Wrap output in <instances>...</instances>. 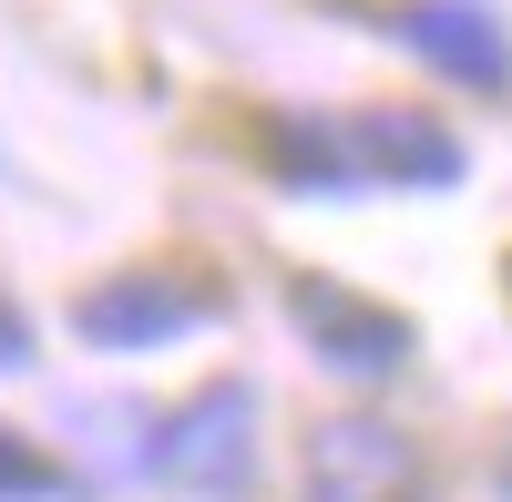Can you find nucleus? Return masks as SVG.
<instances>
[{"label":"nucleus","mask_w":512,"mask_h":502,"mask_svg":"<svg viewBox=\"0 0 512 502\" xmlns=\"http://www.w3.org/2000/svg\"><path fill=\"white\" fill-rule=\"evenodd\" d=\"M154 462H164V482H185V492H205V502H236V492L256 482V390H246V380L195 390V400L175 410V431L154 441Z\"/></svg>","instance_id":"f257e3e1"},{"label":"nucleus","mask_w":512,"mask_h":502,"mask_svg":"<svg viewBox=\"0 0 512 502\" xmlns=\"http://www.w3.org/2000/svg\"><path fill=\"white\" fill-rule=\"evenodd\" d=\"M431 462L400 421H318L308 431V502H420Z\"/></svg>","instance_id":"f03ea898"},{"label":"nucleus","mask_w":512,"mask_h":502,"mask_svg":"<svg viewBox=\"0 0 512 502\" xmlns=\"http://www.w3.org/2000/svg\"><path fill=\"white\" fill-rule=\"evenodd\" d=\"M205 318H216V287H195L175 267H123V277H103L93 298L72 308V328L93 349H164V339H185V328H205Z\"/></svg>","instance_id":"7ed1b4c3"},{"label":"nucleus","mask_w":512,"mask_h":502,"mask_svg":"<svg viewBox=\"0 0 512 502\" xmlns=\"http://www.w3.org/2000/svg\"><path fill=\"white\" fill-rule=\"evenodd\" d=\"M287 318L308 328V349L328 369H349V380H390V369L410 359V318L369 308L359 287H338V277H287Z\"/></svg>","instance_id":"20e7f679"},{"label":"nucleus","mask_w":512,"mask_h":502,"mask_svg":"<svg viewBox=\"0 0 512 502\" xmlns=\"http://www.w3.org/2000/svg\"><path fill=\"white\" fill-rule=\"evenodd\" d=\"M400 41L431 72H451L461 93H502L512 82V31L482 11V0H410L400 11Z\"/></svg>","instance_id":"39448f33"},{"label":"nucleus","mask_w":512,"mask_h":502,"mask_svg":"<svg viewBox=\"0 0 512 502\" xmlns=\"http://www.w3.org/2000/svg\"><path fill=\"white\" fill-rule=\"evenodd\" d=\"M349 154H359L369 185H461V144H451V123L410 113V103H369V113L349 123Z\"/></svg>","instance_id":"423d86ee"},{"label":"nucleus","mask_w":512,"mask_h":502,"mask_svg":"<svg viewBox=\"0 0 512 502\" xmlns=\"http://www.w3.org/2000/svg\"><path fill=\"white\" fill-rule=\"evenodd\" d=\"M267 154H277V175H297L308 195H349V185H359L349 123H318V113H277V123H267Z\"/></svg>","instance_id":"0eeeda50"},{"label":"nucleus","mask_w":512,"mask_h":502,"mask_svg":"<svg viewBox=\"0 0 512 502\" xmlns=\"http://www.w3.org/2000/svg\"><path fill=\"white\" fill-rule=\"evenodd\" d=\"M52 492H62V472L41 462L21 431H0V502H52Z\"/></svg>","instance_id":"6e6552de"},{"label":"nucleus","mask_w":512,"mask_h":502,"mask_svg":"<svg viewBox=\"0 0 512 502\" xmlns=\"http://www.w3.org/2000/svg\"><path fill=\"white\" fill-rule=\"evenodd\" d=\"M21 359H31V328H21L11 298H0V369H21Z\"/></svg>","instance_id":"1a4fd4ad"},{"label":"nucleus","mask_w":512,"mask_h":502,"mask_svg":"<svg viewBox=\"0 0 512 502\" xmlns=\"http://www.w3.org/2000/svg\"><path fill=\"white\" fill-rule=\"evenodd\" d=\"M502 492H512V451H502Z\"/></svg>","instance_id":"9d476101"}]
</instances>
